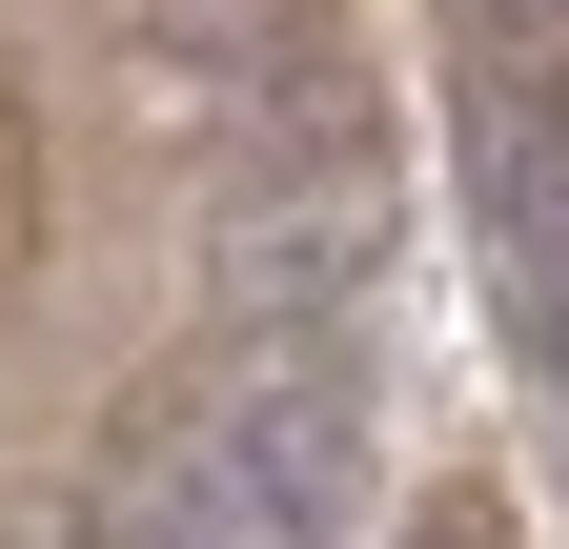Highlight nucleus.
Wrapping results in <instances>:
<instances>
[{"mask_svg": "<svg viewBox=\"0 0 569 549\" xmlns=\"http://www.w3.org/2000/svg\"><path fill=\"white\" fill-rule=\"evenodd\" d=\"M203 468H224L244 549H346V529H367V407H346V347H264L224 407H203Z\"/></svg>", "mask_w": 569, "mask_h": 549, "instance_id": "nucleus-1", "label": "nucleus"}, {"mask_svg": "<svg viewBox=\"0 0 569 549\" xmlns=\"http://www.w3.org/2000/svg\"><path fill=\"white\" fill-rule=\"evenodd\" d=\"M468 203H488V286H509L529 367L569 387V102L488 82V102H468Z\"/></svg>", "mask_w": 569, "mask_h": 549, "instance_id": "nucleus-2", "label": "nucleus"}]
</instances>
